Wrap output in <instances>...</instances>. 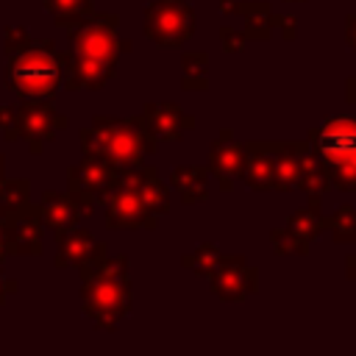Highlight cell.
I'll return each instance as SVG.
<instances>
[{
    "mask_svg": "<svg viewBox=\"0 0 356 356\" xmlns=\"http://www.w3.org/2000/svg\"><path fill=\"white\" fill-rule=\"evenodd\" d=\"M81 273V312L97 331H114L134 309V289L128 278V256H103L78 267Z\"/></svg>",
    "mask_w": 356,
    "mask_h": 356,
    "instance_id": "cell-2",
    "label": "cell"
},
{
    "mask_svg": "<svg viewBox=\"0 0 356 356\" xmlns=\"http://www.w3.org/2000/svg\"><path fill=\"white\" fill-rule=\"evenodd\" d=\"M284 3H306V0H284Z\"/></svg>",
    "mask_w": 356,
    "mask_h": 356,
    "instance_id": "cell-39",
    "label": "cell"
},
{
    "mask_svg": "<svg viewBox=\"0 0 356 356\" xmlns=\"http://www.w3.org/2000/svg\"><path fill=\"white\" fill-rule=\"evenodd\" d=\"M70 128V117L58 114L50 97H22L17 106L0 103V131L6 142L25 139L33 156H42L44 145L56 139L58 131Z\"/></svg>",
    "mask_w": 356,
    "mask_h": 356,
    "instance_id": "cell-4",
    "label": "cell"
},
{
    "mask_svg": "<svg viewBox=\"0 0 356 356\" xmlns=\"http://www.w3.org/2000/svg\"><path fill=\"white\" fill-rule=\"evenodd\" d=\"M300 145L273 142V192H295L300 181Z\"/></svg>",
    "mask_w": 356,
    "mask_h": 356,
    "instance_id": "cell-20",
    "label": "cell"
},
{
    "mask_svg": "<svg viewBox=\"0 0 356 356\" xmlns=\"http://www.w3.org/2000/svg\"><path fill=\"white\" fill-rule=\"evenodd\" d=\"M108 256L106 242H100L89 228H70L67 234L56 236V256H53V267L56 270H78L89 261H97Z\"/></svg>",
    "mask_w": 356,
    "mask_h": 356,
    "instance_id": "cell-16",
    "label": "cell"
},
{
    "mask_svg": "<svg viewBox=\"0 0 356 356\" xmlns=\"http://www.w3.org/2000/svg\"><path fill=\"white\" fill-rule=\"evenodd\" d=\"M331 239L337 245H353L356 242V206L353 203H342L334 214H331Z\"/></svg>",
    "mask_w": 356,
    "mask_h": 356,
    "instance_id": "cell-27",
    "label": "cell"
},
{
    "mask_svg": "<svg viewBox=\"0 0 356 356\" xmlns=\"http://www.w3.org/2000/svg\"><path fill=\"white\" fill-rule=\"evenodd\" d=\"M156 225H159V217L147 211L136 186L120 181L106 200V228L108 231H136V228L153 231Z\"/></svg>",
    "mask_w": 356,
    "mask_h": 356,
    "instance_id": "cell-13",
    "label": "cell"
},
{
    "mask_svg": "<svg viewBox=\"0 0 356 356\" xmlns=\"http://www.w3.org/2000/svg\"><path fill=\"white\" fill-rule=\"evenodd\" d=\"M331 225V214L320 211V200H309V206L292 211L284 225L270 231V242H273V253L275 256H309L312 242L328 231Z\"/></svg>",
    "mask_w": 356,
    "mask_h": 356,
    "instance_id": "cell-7",
    "label": "cell"
},
{
    "mask_svg": "<svg viewBox=\"0 0 356 356\" xmlns=\"http://www.w3.org/2000/svg\"><path fill=\"white\" fill-rule=\"evenodd\" d=\"M0 228L6 231L11 256H42L44 253V222L33 200L14 211H3Z\"/></svg>",
    "mask_w": 356,
    "mask_h": 356,
    "instance_id": "cell-11",
    "label": "cell"
},
{
    "mask_svg": "<svg viewBox=\"0 0 356 356\" xmlns=\"http://www.w3.org/2000/svg\"><path fill=\"white\" fill-rule=\"evenodd\" d=\"M117 25H120V17L111 11L89 14L83 22L70 28V33H67L70 47L67 50H72L75 56H86V58L120 61V56L131 50V42L117 36Z\"/></svg>",
    "mask_w": 356,
    "mask_h": 356,
    "instance_id": "cell-6",
    "label": "cell"
},
{
    "mask_svg": "<svg viewBox=\"0 0 356 356\" xmlns=\"http://www.w3.org/2000/svg\"><path fill=\"white\" fill-rule=\"evenodd\" d=\"M31 203V181L28 178H0V214L14 211Z\"/></svg>",
    "mask_w": 356,
    "mask_h": 356,
    "instance_id": "cell-28",
    "label": "cell"
},
{
    "mask_svg": "<svg viewBox=\"0 0 356 356\" xmlns=\"http://www.w3.org/2000/svg\"><path fill=\"white\" fill-rule=\"evenodd\" d=\"M81 150L100 153L117 167L145 164L147 156L159 150V139L150 134L145 120L136 117H106L95 114L86 128L78 131Z\"/></svg>",
    "mask_w": 356,
    "mask_h": 356,
    "instance_id": "cell-3",
    "label": "cell"
},
{
    "mask_svg": "<svg viewBox=\"0 0 356 356\" xmlns=\"http://www.w3.org/2000/svg\"><path fill=\"white\" fill-rule=\"evenodd\" d=\"M8 92L22 97H56L61 89V61L53 39H36L22 25H6L3 31Z\"/></svg>",
    "mask_w": 356,
    "mask_h": 356,
    "instance_id": "cell-1",
    "label": "cell"
},
{
    "mask_svg": "<svg viewBox=\"0 0 356 356\" xmlns=\"http://www.w3.org/2000/svg\"><path fill=\"white\" fill-rule=\"evenodd\" d=\"M117 184L120 167L103 159L100 153L81 150V161L67 167V189L81 197H89L92 203H106Z\"/></svg>",
    "mask_w": 356,
    "mask_h": 356,
    "instance_id": "cell-8",
    "label": "cell"
},
{
    "mask_svg": "<svg viewBox=\"0 0 356 356\" xmlns=\"http://www.w3.org/2000/svg\"><path fill=\"white\" fill-rule=\"evenodd\" d=\"M309 145L317 156H337L356 150V117H328L309 128Z\"/></svg>",
    "mask_w": 356,
    "mask_h": 356,
    "instance_id": "cell-18",
    "label": "cell"
},
{
    "mask_svg": "<svg viewBox=\"0 0 356 356\" xmlns=\"http://www.w3.org/2000/svg\"><path fill=\"white\" fill-rule=\"evenodd\" d=\"M331 189L339 192H356V150L337 153V156H320Z\"/></svg>",
    "mask_w": 356,
    "mask_h": 356,
    "instance_id": "cell-23",
    "label": "cell"
},
{
    "mask_svg": "<svg viewBox=\"0 0 356 356\" xmlns=\"http://www.w3.org/2000/svg\"><path fill=\"white\" fill-rule=\"evenodd\" d=\"M345 42L350 50H356V11L345 17Z\"/></svg>",
    "mask_w": 356,
    "mask_h": 356,
    "instance_id": "cell-33",
    "label": "cell"
},
{
    "mask_svg": "<svg viewBox=\"0 0 356 356\" xmlns=\"http://www.w3.org/2000/svg\"><path fill=\"white\" fill-rule=\"evenodd\" d=\"M120 181L136 186L142 203L147 206L150 214L156 217H164L170 214V206H172V197H170V189L167 184L159 178V170L153 164H131V167H120Z\"/></svg>",
    "mask_w": 356,
    "mask_h": 356,
    "instance_id": "cell-17",
    "label": "cell"
},
{
    "mask_svg": "<svg viewBox=\"0 0 356 356\" xmlns=\"http://www.w3.org/2000/svg\"><path fill=\"white\" fill-rule=\"evenodd\" d=\"M220 14H236V0H220Z\"/></svg>",
    "mask_w": 356,
    "mask_h": 356,
    "instance_id": "cell-37",
    "label": "cell"
},
{
    "mask_svg": "<svg viewBox=\"0 0 356 356\" xmlns=\"http://www.w3.org/2000/svg\"><path fill=\"white\" fill-rule=\"evenodd\" d=\"M220 44L225 53H242L248 47V36H245V31H234V28L222 25L220 28Z\"/></svg>",
    "mask_w": 356,
    "mask_h": 356,
    "instance_id": "cell-30",
    "label": "cell"
},
{
    "mask_svg": "<svg viewBox=\"0 0 356 356\" xmlns=\"http://www.w3.org/2000/svg\"><path fill=\"white\" fill-rule=\"evenodd\" d=\"M298 189H303L309 195V200H320L331 189L325 167H323L320 156L314 153V147L309 145V139H303V145H300V181H298Z\"/></svg>",
    "mask_w": 356,
    "mask_h": 356,
    "instance_id": "cell-22",
    "label": "cell"
},
{
    "mask_svg": "<svg viewBox=\"0 0 356 356\" xmlns=\"http://www.w3.org/2000/svg\"><path fill=\"white\" fill-rule=\"evenodd\" d=\"M345 275L356 284V253H350V256H345Z\"/></svg>",
    "mask_w": 356,
    "mask_h": 356,
    "instance_id": "cell-35",
    "label": "cell"
},
{
    "mask_svg": "<svg viewBox=\"0 0 356 356\" xmlns=\"http://www.w3.org/2000/svg\"><path fill=\"white\" fill-rule=\"evenodd\" d=\"M145 125L150 128V134L159 139V142H181L189 131H195L197 120L195 114L184 111L178 103L172 100H156V103H145L142 106V114Z\"/></svg>",
    "mask_w": 356,
    "mask_h": 356,
    "instance_id": "cell-15",
    "label": "cell"
},
{
    "mask_svg": "<svg viewBox=\"0 0 356 356\" xmlns=\"http://www.w3.org/2000/svg\"><path fill=\"white\" fill-rule=\"evenodd\" d=\"M42 6L58 28H72L83 22L89 14H95L92 0H42Z\"/></svg>",
    "mask_w": 356,
    "mask_h": 356,
    "instance_id": "cell-26",
    "label": "cell"
},
{
    "mask_svg": "<svg viewBox=\"0 0 356 356\" xmlns=\"http://www.w3.org/2000/svg\"><path fill=\"white\" fill-rule=\"evenodd\" d=\"M236 14L245 19V36L248 39L267 42L273 36V28H270V3L267 0L236 3Z\"/></svg>",
    "mask_w": 356,
    "mask_h": 356,
    "instance_id": "cell-24",
    "label": "cell"
},
{
    "mask_svg": "<svg viewBox=\"0 0 356 356\" xmlns=\"http://www.w3.org/2000/svg\"><path fill=\"white\" fill-rule=\"evenodd\" d=\"M242 181L250 192H273V142L264 139L245 142Z\"/></svg>",
    "mask_w": 356,
    "mask_h": 356,
    "instance_id": "cell-19",
    "label": "cell"
},
{
    "mask_svg": "<svg viewBox=\"0 0 356 356\" xmlns=\"http://www.w3.org/2000/svg\"><path fill=\"white\" fill-rule=\"evenodd\" d=\"M206 167L217 178L220 192H231L245 170V142H239L231 128H220L217 139L209 145Z\"/></svg>",
    "mask_w": 356,
    "mask_h": 356,
    "instance_id": "cell-14",
    "label": "cell"
},
{
    "mask_svg": "<svg viewBox=\"0 0 356 356\" xmlns=\"http://www.w3.org/2000/svg\"><path fill=\"white\" fill-rule=\"evenodd\" d=\"M61 61V89L67 92H100L114 75L117 61L75 56L72 50H58Z\"/></svg>",
    "mask_w": 356,
    "mask_h": 356,
    "instance_id": "cell-12",
    "label": "cell"
},
{
    "mask_svg": "<svg viewBox=\"0 0 356 356\" xmlns=\"http://www.w3.org/2000/svg\"><path fill=\"white\" fill-rule=\"evenodd\" d=\"M345 100L356 106V75H350V78H345Z\"/></svg>",
    "mask_w": 356,
    "mask_h": 356,
    "instance_id": "cell-34",
    "label": "cell"
},
{
    "mask_svg": "<svg viewBox=\"0 0 356 356\" xmlns=\"http://www.w3.org/2000/svg\"><path fill=\"white\" fill-rule=\"evenodd\" d=\"M170 184L178 192L184 206H197L209 200V167L200 164H178L170 172Z\"/></svg>",
    "mask_w": 356,
    "mask_h": 356,
    "instance_id": "cell-21",
    "label": "cell"
},
{
    "mask_svg": "<svg viewBox=\"0 0 356 356\" xmlns=\"http://www.w3.org/2000/svg\"><path fill=\"white\" fill-rule=\"evenodd\" d=\"M17 292H19V281H17V278L3 275V270H0V306H3L11 295H17Z\"/></svg>",
    "mask_w": 356,
    "mask_h": 356,
    "instance_id": "cell-32",
    "label": "cell"
},
{
    "mask_svg": "<svg viewBox=\"0 0 356 356\" xmlns=\"http://www.w3.org/2000/svg\"><path fill=\"white\" fill-rule=\"evenodd\" d=\"M197 31V11L189 0H150L142 14V33L159 50L184 47Z\"/></svg>",
    "mask_w": 356,
    "mask_h": 356,
    "instance_id": "cell-5",
    "label": "cell"
},
{
    "mask_svg": "<svg viewBox=\"0 0 356 356\" xmlns=\"http://www.w3.org/2000/svg\"><path fill=\"white\" fill-rule=\"evenodd\" d=\"M206 281H209L211 295L225 303H242L259 292V270L242 253H236V256L220 253V259L211 267V273L206 275Z\"/></svg>",
    "mask_w": 356,
    "mask_h": 356,
    "instance_id": "cell-9",
    "label": "cell"
},
{
    "mask_svg": "<svg viewBox=\"0 0 356 356\" xmlns=\"http://www.w3.org/2000/svg\"><path fill=\"white\" fill-rule=\"evenodd\" d=\"M181 89L184 92H206L209 89V53L206 50H184L181 53Z\"/></svg>",
    "mask_w": 356,
    "mask_h": 356,
    "instance_id": "cell-25",
    "label": "cell"
},
{
    "mask_svg": "<svg viewBox=\"0 0 356 356\" xmlns=\"http://www.w3.org/2000/svg\"><path fill=\"white\" fill-rule=\"evenodd\" d=\"M217 259H220V248H217L214 242H200L192 253H184V256H181V264H184L189 273L206 278V275L211 273V267L217 264Z\"/></svg>",
    "mask_w": 356,
    "mask_h": 356,
    "instance_id": "cell-29",
    "label": "cell"
},
{
    "mask_svg": "<svg viewBox=\"0 0 356 356\" xmlns=\"http://www.w3.org/2000/svg\"><path fill=\"white\" fill-rule=\"evenodd\" d=\"M270 28L275 31H281V36L286 39V42H292L295 36H298V17L295 14H273L270 11Z\"/></svg>",
    "mask_w": 356,
    "mask_h": 356,
    "instance_id": "cell-31",
    "label": "cell"
},
{
    "mask_svg": "<svg viewBox=\"0 0 356 356\" xmlns=\"http://www.w3.org/2000/svg\"><path fill=\"white\" fill-rule=\"evenodd\" d=\"M36 209H39V217H42L44 228L53 236H61L70 228H75L83 217H92L97 203H92L89 197H81V195H75L70 189H64V192L44 189L39 203H36Z\"/></svg>",
    "mask_w": 356,
    "mask_h": 356,
    "instance_id": "cell-10",
    "label": "cell"
},
{
    "mask_svg": "<svg viewBox=\"0 0 356 356\" xmlns=\"http://www.w3.org/2000/svg\"><path fill=\"white\" fill-rule=\"evenodd\" d=\"M11 256V248H8V239H6V231L0 228V264H6V259Z\"/></svg>",
    "mask_w": 356,
    "mask_h": 356,
    "instance_id": "cell-36",
    "label": "cell"
},
{
    "mask_svg": "<svg viewBox=\"0 0 356 356\" xmlns=\"http://www.w3.org/2000/svg\"><path fill=\"white\" fill-rule=\"evenodd\" d=\"M0 178H6V156L0 153Z\"/></svg>",
    "mask_w": 356,
    "mask_h": 356,
    "instance_id": "cell-38",
    "label": "cell"
}]
</instances>
